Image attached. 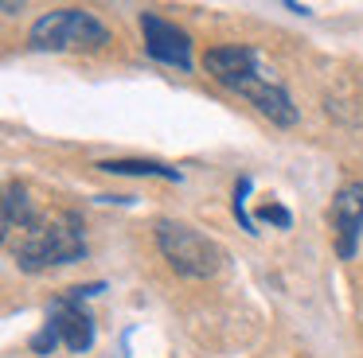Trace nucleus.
<instances>
[{"instance_id":"f257e3e1","label":"nucleus","mask_w":363,"mask_h":358,"mask_svg":"<svg viewBox=\"0 0 363 358\" xmlns=\"http://www.w3.org/2000/svg\"><path fill=\"white\" fill-rule=\"evenodd\" d=\"M203 67L223 90L242 93V98L250 101L262 117H269L274 125H281V129L297 125V105H293L289 90L262 70V59H258L254 47H246V43L211 47V51L203 54Z\"/></svg>"},{"instance_id":"f03ea898","label":"nucleus","mask_w":363,"mask_h":358,"mask_svg":"<svg viewBox=\"0 0 363 358\" xmlns=\"http://www.w3.org/2000/svg\"><path fill=\"white\" fill-rule=\"evenodd\" d=\"M9 253L16 261V269H24V272H43V269H59V265L86 261V226H82V214H74V210L43 214L40 226H32L28 233L9 241Z\"/></svg>"},{"instance_id":"7ed1b4c3","label":"nucleus","mask_w":363,"mask_h":358,"mask_svg":"<svg viewBox=\"0 0 363 358\" xmlns=\"http://www.w3.org/2000/svg\"><path fill=\"white\" fill-rule=\"evenodd\" d=\"M157 246L164 253V261L172 265V272H180L188 280L215 277L223 269V261H227L219 241L199 233L188 222H176V218H160L157 222Z\"/></svg>"},{"instance_id":"20e7f679","label":"nucleus","mask_w":363,"mask_h":358,"mask_svg":"<svg viewBox=\"0 0 363 358\" xmlns=\"http://www.w3.org/2000/svg\"><path fill=\"white\" fill-rule=\"evenodd\" d=\"M110 43V28L86 8H55V12L40 16L28 31V47L32 51H74V47H106Z\"/></svg>"},{"instance_id":"39448f33","label":"nucleus","mask_w":363,"mask_h":358,"mask_svg":"<svg viewBox=\"0 0 363 358\" xmlns=\"http://www.w3.org/2000/svg\"><path fill=\"white\" fill-rule=\"evenodd\" d=\"M141 35H145V54L149 59L164 62V67H176L184 74L196 67V59H191V35L184 28H176L172 20H164L157 12H141Z\"/></svg>"},{"instance_id":"423d86ee","label":"nucleus","mask_w":363,"mask_h":358,"mask_svg":"<svg viewBox=\"0 0 363 358\" xmlns=\"http://www.w3.org/2000/svg\"><path fill=\"white\" fill-rule=\"evenodd\" d=\"M328 222H332V233H336V253L344 261H352L363 233V183H344L332 195Z\"/></svg>"},{"instance_id":"0eeeda50","label":"nucleus","mask_w":363,"mask_h":358,"mask_svg":"<svg viewBox=\"0 0 363 358\" xmlns=\"http://www.w3.org/2000/svg\"><path fill=\"white\" fill-rule=\"evenodd\" d=\"M48 327L59 335V342H63L67 350H74V354L90 350V347H94V339H98L94 316H90V311H82V300H74L71 292H63L48 308Z\"/></svg>"},{"instance_id":"6e6552de","label":"nucleus","mask_w":363,"mask_h":358,"mask_svg":"<svg viewBox=\"0 0 363 358\" xmlns=\"http://www.w3.org/2000/svg\"><path fill=\"white\" fill-rule=\"evenodd\" d=\"M40 222H43V214L35 210V202L28 199V187L24 183L4 187V241H12L16 233H28Z\"/></svg>"},{"instance_id":"1a4fd4ad","label":"nucleus","mask_w":363,"mask_h":358,"mask_svg":"<svg viewBox=\"0 0 363 358\" xmlns=\"http://www.w3.org/2000/svg\"><path fill=\"white\" fill-rule=\"evenodd\" d=\"M98 171H110V175H157V179H168V183L184 179L180 168H168L160 160H102Z\"/></svg>"},{"instance_id":"9d476101","label":"nucleus","mask_w":363,"mask_h":358,"mask_svg":"<svg viewBox=\"0 0 363 358\" xmlns=\"http://www.w3.org/2000/svg\"><path fill=\"white\" fill-rule=\"evenodd\" d=\"M250 187H254V179L250 175H238V183H235V199H230V210H235V218H238V226H242L250 238H258V222H254L250 214H246V195H250Z\"/></svg>"},{"instance_id":"9b49d317","label":"nucleus","mask_w":363,"mask_h":358,"mask_svg":"<svg viewBox=\"0 0 363 358\" xmlns=\"http://www.w3.org/2000/svg\"><path fill=\"white\" fill-rule=\"evenodd\" d=\"M258 218H262V222H269V226H277V230H289V226H293L289 207H281V202H274V199H266V202H262Z\"/></svg>"},{"instance_id":"f8f14e48","label":"nucleus","mask_w":363,"mask_h":358,"mask_svg":"<svg viewBox=\"0 0 363 358\" xmlns=\"http://www.w3.org/2000/svg\"><path fill=\"white\" fill-rule=\"evenodd\" d=\"M28 347H32V354H51V350H55V347H59V335H55V331H51V327H48V323H43V327H40V331H35V335H32V339H28Z\"/></svg>"},{"instance_id":"ddd939ff","label":"nucleus","mask_w":363,"mask_h":358,"mask_svg":"<svg viewBox=\"0 0 363 358\" xmlns=\"http://www.w3.org/2000/svg\"><path fill=\"white\" fill-rule=\"evenodd\" d=\"M0 8H4V16H16V12H20V4H16V0H4Z\"/></svg>"}]
</instances>
